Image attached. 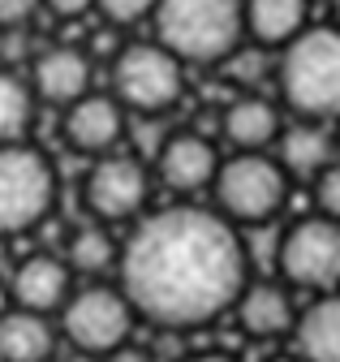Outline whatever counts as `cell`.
Here are the masks:
<instances>
[{
  "label": "cell",
  "instance_id": "cell-15",
  "mask_svg": "<svg viewBox=\"0 0 340 362\" xmlns=\"http://www.w3.org/2000/svg\"><path fill=\"white\" fill-rule=\"evenodd\" d=\"M220 139L233 147V151H267L280 129H284V117H280V104H272L259 90H241L237 100H229L220 108Z\"/></svg>",
  "mask_w": 340,
  "mask_h": 362
},
{
  "label": "cell",
  "instance_id": "cell-22",
  "mask_svg": "<svg viewBox=\"0 0 340 362\" xmlns=\"http://www.w3.org/2000/svg\"><path fill=\"white\" fill-rule=\"evenodd\" d=\"M220 69H224V78L229 82H237L241 90H259V82L272 74V65H267V48H259V43H254V48H233L224 61H220Z\"/></svg>",
  "mask_w": 340,
  "mask_h": 362
},
{
  "label": "cell",
  "instance_id": "cell-20",
  "mask_svg": "<svg viewBox=\"0 0 340 362\" xmlns=\"http://www.w3.org/2000/svg\"><path fill=\"white\" fill-rule=\"evenodd\" d=\"M116 259H121V242L99 220L73 229L69 242H65V263H69L73 276H104V272H116Z\"/></svg>",
  "mask_w": 340,
  "mask_h": 362
},
{
  "label": "cell",
  "instance_id": "cell-7",
  "mask_svg": "<svg viewBox=\"0 0 340 362\" xmlns=\"http://www.w3.org/2000/svg\"><path fill=\"white\" fill-rule=\"evenodd\" d=\"M56 315H61L65 345L78 349V354H91V358H104L116 345L134 341V324H138L130 298L116 285H99V281L73 289Z\"/></svg>",
  "mask_w": 340,
  "mask_h": 362
},
{
  "label": "cell",
  "instance_id": "cell-31",
  "mask_svg": "<svg viewBox=\"0 0 340 362\" xmlns=\"http://www.w3.org/2000/svg\"><path fill=\"white\" fill-rule=\"evenodd\" d=\"M272 362H302L297 354H280V358H272Z\"/></svg>",
  "mask_w": 340,
  "mask_h": 362
},
{
  "label": "cell",
  "instance_id": "cell-27",
  "mask_svg": "<svg viewBox=\"0 0 340 362\" xmlns=\"http://www.w3.org/2000/svg\"><path fill=\"white\" fill-rule=\"evenodd\" d=\"M99 362H151V354H147L138 341H125V345H116L112 354H104Z\"/></svg>",
  "mask_w": 340,
  "mask_h": 362
},
{
  "label": "cell",
  "instance_id": "cell-26",
  "mask_svg": "<svg viewBox=\"0 0 340 362\" xmlns=\"http://www.w3.org/2000/svg\"><path fill=\"white\" fill-rule=\"evenodd\" d=\"M44 9L61 22H73V18H87L95 9V0H44Z\"/></svg>",
  "mask_w": 340,
  "mask_h": 362
},
{
  "label": "cell",
  "instance_id": "cell-23",
  "mask_svg": "<svg viewBox=\"0 0 340 362\" xmlns=\"http://www.w3.org/2000/svg\"><path fill=\"white\" fill-rule=\"evenodd\" d=\"M159 0H95V9L108 26H138V22H151Z\"/></svg>",
  "mask_w": 340,
  "mask_h": 362
},
{
  "label": "cell",
  "instance_id": "cell-2",
  "mask_svg": "<svg viewBox=\"0 0 340 362\" xmlns=\"http://www.w3.org/2000/svg\"><path fill=\"white\" fill-rule=\"evenodd\" d=\"M276 86L293 117L302 121H340V30L306 26L289 39L276 61Z\"/></svg>",
  "mask_w": 340,
  "mask_h": 362
},
{
  "label": "cell",
  "instance_id": "cell-14",
  "mask_svg": "<svg viewBox=\"0 0 340 362\" xmlns=\"http://www.w3.org/2000/svg\"><path fill=\"white\" fill-rule=\"evenodd\" d=\"M73 293V272L56 255H30L9 272V298L22 310L35 315H56L65 298Z\"/></svg>",
  "mask_w": 340,
  "mask_h": 362
},
{
  "label": "cell",
  "instance_id": "cell-16",
  "mask_svg": "<svg viewBox=\"0 0 340 362\" xmlns=\"http://www.w3.org/2000/svg\"><path fill=\"white\" fill-rule=\"evenodd\" d=\"M289 341L302 362H340V293H319L297 310Z\"/></svg>",
  "mask_w": 340,
  "mask_h": 362
},
{
  "label": "cell",
  "instance_id": "cell-17",
  "mask_svg": "<svg viewBox=\"0 0 340 362\" xmlns=\"http://www.w3.org/2000/svg\"><path fill=\"white\" fill-rule=\"evenodd\" d=\"M276 160L289 177H319L332 160H336V139H332V125L323 121H302L293 117L280 139H276Z\"/></svg>",
  "mask_w": 340,
  "mask_h": 362
},
{
  "label": "cell",
  "instance_id": "cell-21",
  "mask_svg": "<svg viewBox=\"0 0 340 362\" xmlns=\"http://www.w3.org/2000/svg\"><path fill=\"white\" fill-rule=\"evenodd\" d=\"M35 121V90L13 69H0V143H22Z\"/></svg>",
  "mask_w": 340,
  "mask_h": 362
},
{
  "label": "cell",
  "instance_id": "cell-29",
  "mask_svg": "<svg viewBox=\"0 0 340 362\" xmlns=\"http://www.w3.org/2000/svg\"><path fill=\"white\" fill-rule=\"evenodd\" d=\"M9 272H13V259H9V246H5V238H0V281H9Z\"/></svg>",
  "mask_w": 340,
  "mask_h": 362
},
{
  "label": "cell",
  "instance_id": "cell-24",
  "mask_svg": "<svg viewBox=\"0 0 340 362\" xmlns=\"http://www.w3.org/2000/svg\"><path fill=\"white\" fill-rule=\"evenodd\" d=\"M315 203L323 216L340 220V160H332L319 177H315Z\"/></svg>",
  "mask_w": 340,
  "mask_h": 362
},
{
  "label": "cell",
  "instance_id": "cell-5",
  "mask_svg": "<svg viewBox=\"0 0 340 362\" xmlns=\"http://www.w3.org/2000/svg\"><path fill=\"white\" fill-rule=\"evenodd\" d=\"M112 100L130 117L173 112L186 90V65L155 39L125 43L112 52Z\"/></svg>",
  "mask_w": 340,
  "mask_h": 362
},
{
  "label": "cell",
  "instance_id": "cell-10",
  "mask_svg": "<svg viewBox=\"0 0 340 362\" xmlns=\"http://www.w3.org/2000/svg\"><path fill=\"white\" fill-rule=\"evenodd\" d=\"M220 147L198 129H177L164 134V143L151 156V177L173 194H202L220 173Z\"/></svg>",
  "mask_w": 340,
  "mask_h": 362
},
{
  "label": "cell",
  "instance_id": "cell-6",
  "mask_svg": "<svg viewBox=\"0 0 340 362\" xmlns=\"http://www.w3.org/2000/svg\"><path fill=\"white\" fill-rule=\"evenodd\" d=\"M56 203V168L52 160L22 143H0V238L30 233L48 220Z\"/></svg>",
  "mask_w": 340,
  "mask_h": 362
},
{
  "label": "cell",
  "instance_id": "cell-1",
  "mask_svg": "<svg viewBox=\"0 0 340 362\" xmlns=\"http://www.w3.org/2000/svg\"><path fill=\"white\" fill-rule=\"evenodd\" d=\"M245 281L250 259L241 229L198 203L142 211L116 259V289L130 298L138 320L164 332L220 320Z\"/></svg>",
  "mask_w": 340,
  "mask_h": 362
},
{
  "label": "cell",
  "instance_id": "cell-8",
  "mask_svg": "<svg viewBox=\"0 0 340 362\" xmlns=\"http://www.w3.org/2000/svg\"><path fill=\"white\" fill-rule=\"evenodd\" d=\"M276 272L293 289H310V293L340 289V220L315 211L280 229Z\"/></svg>",
  "mask_w": 340,
  "mask_h": 362
},
{
  "label": "cell",
  "instance_id": "cell-12",
  "mask_svg": "<svg viewBox=\"0 0 340 362\" xmlns=\"http://www.w3.org/2000/svg\"><path fill=\"white\" fill-rule=\"evenodd\" d=\"M237 310V324L245 337H259V341H276L293 332L297 320V302H293V285L276 281V276H250L233 302Z\"/></svg>",
  "mask_w": 340,
  "mask_h": 362
},
{
  "label": "cell",
  "instance_id": "cell-25",
  "mask_svg": "<svg viewBox=\"0 0 340 362\" xmlns=\"http://www.w3.org/2000/svg\"><path fill=\"white\" fill-rule=\"evenodd\" d=\"M44 9V0H0V30H26V22Z\"/></svg>",
  "mask_w": 340,
  "mask_h": 362
},
{
  "label": "cell",
  "instance_id": "cell-13",
  "mask_svg": "<svg viewBox=\"0 0 340 362\" xmlns=\"http://www.w3.org/2000/svg\"><path fill=\"white\" fill-rule=\"evenodd\" d=\"M91 52L73 48V43H52L30 61V90L35 100H44L52 108H69L91 90Z\"/></svg>",
  "mask_w": 340,
  "mask_h": 362
},
{
  "label": "cell",
  "instance_id": "cell-4",
  "mask_svg": "<svg viewBox=\"0 0 340 362\" xmlns=\"http://www.w3.org/2000/svg\"><path fill=\"white\" fill-rule=\"evenodd\" d=\"M289 173L280 168L276 156L267 151H233L220 160V173L211 181V199L224 220L237 229H254V224H272L284 203H289Z\"/></svg>",
  "mask_w": 340,
  "mask_h": 362
},
{
  "label": "cell",
  "instance_id": "cell-3",
  "mask_svg": "<svg viewBox=\"0 0 340 362\" xmlns=\"http://www.w3.org/2000/svg\"><path fill=\"white\" fill-rule=\"evenodd\" d=\"M151 26L181 65H220L245 43L241 0H159Z\"/></svg>",
  "mask_w": 340,
  "mask_h": 362
},
{
  "label": "cell",
  "instance_id": "cell-11",
  "mask_svg": "<svg viewBox=\"0 0 340 362\" xmlns=\"http://www.w3.org/2000/svg\"><path fill=\"white\" fill-rule=\"evenodd\" d=\"M61 112H65L61 125H65L69 151L87 156V160L116 151L121 139H125V125H130V112L112 100V90H87L82 100H73V104L61 108Z\"/></svg>",
  "mask_w": 340,
  "mask_h": 362
},
{
  "label": "cell",
  "instance_id": "cell-28",
  "mask_svg": "<svg viewBox=\"0 0 340 362\" xmlns=\"http://www.w3.org/2000/svg\"><path fill=\"white\" fill-rule=\"evenodd\" d=\"M181 362H237L233 354H220V349H207V354H190V358H181Z\"/></svg>",
  "mask_w": 340,
  "mask_h": 362
},
{
  "label": "cell",
  "instance_id": "cell-30",
  "mask_svg": "<svg viewBox=\"0 0 340 362\" xmlns=\"http://www.w3.org/2000/svg\"><path fill=\"white\" fill-rule=\"evenodd\" d=\"M332 26L340 30V0H332Z\"/></svg>",
  "mask_w": 340,
  "mask_h": 362
},
{
  "label": "cell",
  "instance_id": "cell-9",
  "mask_svg": "<svg viewBox=\"0 0 340 362\" xmlns=\"http://www.w3.org/2000/svg\"><path fill=\"white\" fill-rule=\"evenodd\" d=\"M151 168L134 151H108L95 156L87 177H82V207L99 224H121L138 220L151 199Z\"/></svg>",
  "mask_w": 340,
  "mask_h": 362
},
{
  "label": "cell",
  "instance_id": "cell-18",
  "mask_svg": "<svg viewBox=\"0 0 340 362\" xmlns=\"http://www.w3.org/2000/svg\"><path fill=\"white\" fill-rule=\"evenodd\" d=\"M245 39L267 52H280L289 39L310 26V0H241Z\"/></svg>",
  "mask_w": 340,
  "mask_h": 362
},
{
  "label": "cell",
  "instance_id": "cell-19",
  "mask_svg": "<svg viewBox=\"0 0 340 362\" xmlns=\"http://www.w3.org/2000/svg\"><path fill=\"white\" fill-rule=\"evenodd\" d=\"M52 354H56V328L48 315L22 306L0 315V362H52Z\"/></svg>",
  "mask_w": 340,
  "mask_h": 362
}]
</instances>
